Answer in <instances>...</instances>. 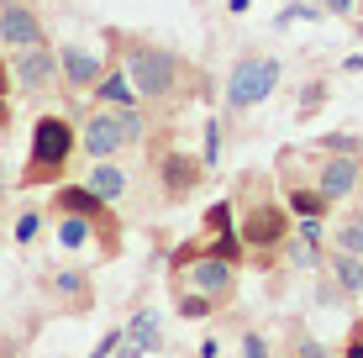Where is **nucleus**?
Wrapping results in <instances>:
<instances>
[{
  "instance_id": "nucleus-1",
  "label": "nucleus",
  "mask_w": 363,
  "mask_h": 358,
  "mask_svg": "<svg viewBox=\"0 0 363 358\" xmlns=\"http://www.w3.org/2000/svg\"><path fill=\"white\" fill-rule=\"evenodd\" d=\"M106 43H111V58L127 69L132 90L143 95L147 106H179L184 95H211V84L200 79V69L190 58L164 47V43H153V37H132V32L111 27Z\"/></svg>"
},
{
  "instance_id": "nucleus-2",
  "label": "nucleus",
  "mask_w": 363,
  "mask_h": 358,
  "mask_svg": "<svg viewBox=\"0 0 363 358\" xmlns=\"http://www.w3.org/2000/svg\"><path fill=\"white\" fill-rule=\"evenodd\" d=\"M79 153V127L58 111L32 121V142H27V169H21V190H37V184H58L69 169V158Z\"/></svg>"
},
{
  "instance_id": "nucleus-3",
  "label": "nucleus",
  "mask_w": 363,
  "mask_h": 358,
  "mask_svg": "<svg viewBox=\"0 0 363 358\" xmlns=\"http://www.w3.org/2000/svg\"><path fill=\"white\" fill-rule=\"evenodd\" d=\"M147 111L143 106H90V116L79 121V153L100 164V158H121L127 147L147 138Z\"/></svg>"
},
{
  "instance_id": "nucleus-4",
  "label": "nucleus",
  "mask_w": 363,
  "mask_h": 358,
  "mask_svg": "<svg viewBox=\"0 0 363 358\" xmlns=\"http://www.w3.org/2000/svg\"><path fill=\"white\" fill-rule=\"evenodd\" d=\"M279 79H284V64L279 58H269V53H242L232 64L227 74V111L232 116H242V111H253V106H264L274 90H279Z\"/></svg>"
},
{
  "instance_id": "nucleus-5",
  "label": "nucleus",
  "mask_w": 363,
  "mask_h": 358,
  "mask_svg": "<svg viewBox=\"0 0 363 358\" xmlns=\"http://www.w3.org/2000/svg\"><path fill=\"white\" fill-rule=\"evenodd\" d=\"M11 79H16V95H27V101H43V95L64 90L58 84V47L53 43L16 47L11 53Z\"/></svg>"
},
{
  "instance_id": "nucleus-6",
  "label": "nucleus",
  "mask_w": 363,
  "mask_h": 358,
  "mask_svg": "<svg viewBox=\"0 0 363 358\" xmlns=\"http://www.w3.org/2000/svg\"><path fill=\"white\" fill-rule=\"evenodd\" d=\"M179 279H184V290L221 301V295L232 290V279H237V264L221 258V253H211V248H190V253H179Z\"/></svg>"
},
{
  "instance_id": "nucleus-7",
  "label": "nucleus",
  "mask_w": 363,
  "mask_h": 358,
  "mask_svg": "<svg viewBox=\"0 0 363 358\" xmlns=\"http://www.w3.org/2000/svg\"><path fill=\"white\" fill-rule=\"evenodd\" d=\"M237 237H242L247 248H279V242H290V206H279V201L247 206L242 232H237Z\"/></svg>"
},
{
  "instance_id": "nucleus-8",
  "label": "nucleus",
  "mask_w": 363,
  "mask_h": 358,
  "mask_svg": "<svg viewBox=\"0 0 363 358\" xmlns=\"http://www.w3.org/2000/svg\"><path fill=\"white\" fill-rule=\"evenodd\" d=\"M106 69H111V58H100V53H90V47H79V43L58 47V84H64L69 95H90Z\"/></svg>"
},
{
  "instance_id": "nucleus-9",
  "label": "nucleus",
  "mask_w": 363,
  "mask_h": 358,
  "mask_svg": "<svg viewBox=\"0 0 363 358\" xmlns=\"http://www.w3.org/2000/svg\"><path fill=\"white\" fill-rule=\"evenodd\" d=\"M32 43H48L43 32V11L32 0H16V6H0V47H32Z\"/></svg>"
},
{
  "instance_id": "nucleus-10",
  "label": "nucleus",
  "mask_w": 363,
  "mask_h": 358,
  "mask_svg": "<svg viewBox=\"0 0 363 358\" xmlns=\"http://www.w3.org/2000/svg\"><path fill=\"white\" fill-rule=\"evenodd\" d=\"M358 179H363V164L353 153H332V158H321V169H316V190L327 195V201H347V195L358 190Z\"/></svg>"
},
{
  "instance_id": "nucleus-11",
  "label": "nucleus",
  "mask_w": 363,
  "mask_h": 358,
  "mask_svg": "<svg viewBox=\"0 0 363 358\" xmlns=\"http://www.w3.org/2000/svg\"><path fill=\"white\" fill-rule=\"evenodd\" d=\"M158 179L169 195H190L206 179V158L200 153H158Z\"/></svg>"
},
{
  "instance_id": "nucleus-12",
  "label": "nucleus",
  "mask_w": 363,
  "mask_h": 358,
  "mask_svg": "<svg viewBox=\"0 0 363 358\" xmlns=\"http://www.w3.org/2000/svg\"><path fill=\"white\" fill-rule=\"evenodd\" d=\"M53 211L58 216H90V221H100V227H111V206L100 201V195L90 190V184H64V190L53 195Z\"/></svg>"
},
{
  "instance_id": "nucleus-13",
  "label": "nucleus",
  "mask_w": 363,
  "mask_h": 358,
  "mask_svg": "<svg viewBox=\"0 0 363 358\" xmlns=\"http://www.w3.org/2000/svg\"><path fill=\"white\" fill-rule=\"evenodd\" d=\"M84 184H90L106 206H121V201H127V190H132L127 169H121L116 158H100V164H90V179H84Z\"/></svg>"
},
{
  "instance_id": "nucleus-14",
  "label": "nucleus",
  "mask_w": 363,
  "mask_h": 358,
  "mask_svg": "<svg viewBox=\"0 0 363 358\" xmlns=\"http://www.w3.org/2000/svg\"><path fill=\"white\" fill-rule=\"evenodd\" d=\"M143 101V95L132 90V79H127V69L116 64V58H111V69L100 74V84L90 90V106H137Z\"/></svg>"
},
{
  "instance_id": "nucleus-15",
  "label": "nucleus",
  "mask_w": 363,
  "mask_h": 358,
  "mask_svg": "<svg viewBox=\"0 0 363 358\" xmlns=\"http://www.w3.org/2000/svg\"><path fill=\"white\" fill-rule=\"evenodd\" d=\"M48 290H53L69 311H84V306H90V274H79V269H58V274L48 279Z\"/></svg>"
},
{
  "instance_id": "nucleus-16",
  "label": "nucleus",
  "mask_w": 363,
  "mask_h": 358,
  "mask_svg": "<svg viewBox=\"0 0 363 358\" xmlns=\"http://www.w3.org/2000/svg\"><path fill=\"white\" fill-rule=\"evenodd\" d=\"M127 337H132V342H143L147 353H158V348H164V316H158L153 306H143V311H137L132 322H127Z\"/></svg>"
},
{
  "instance_id": "nucleus-17",
  "label": "nucleus",
  "mask_w": 363,
  "mask_h": 358,
  "mask_svg": "<svg viewBox=\"0 0 363 358\" xmlns=\"http://www.w3.org/2000/svg\"><path fill=\"white\" fill-rule=\"evenodd\" d=\"M95 237V221L90 216H58V248H69V253H79L84 248V242H90Z\"/></svg>"
},
{
  "instance_id": "nucleus-18",
  "label": "nucleus",
  "mask_w": 363,
  "mask_h": 358,
  "mask_svg": "<svg viewBox=\"0 0 363 358\" xmlns=\"http://www.w3.org/2000/svg\"><path fill=\"white\" fill-rule=\"evenodd\" d=\"M332 211V201H327V195H321V190H290V216H300V221H321V216H327Z\"/></svg>"
},
{
  "instance_id": "nucleus-19",
  "label": "nucleus",
  "mask_w": 363,
  "mask_h": 358,
  "mask_svg": "<svg viewBox=\"0 0 363 358\" xmlns=\"http://www.w3.org/2000/svg\"><path fill=\"white\" fill-rule=\"evenodd\" d=\"M332 274H337V285H342V290H363V258L337 248L332 253Z\"/></svg>"
},
{
  "instance_id": "nucleus-20",
  "label": "nucleus",
  "mask_w": 363,
  "mask_h": 358,
  "mask_svg": "<svg viewBox=\"0 0 363 358\" xmlns=\"http://www.w3.org/2000/svg\"><path fill=\"white\" fill-rule=\"evenodd\" d=\"M11 95H16V79H11V58H0V138L11 132L16 111H11Z\"/></svg>"
},
{
  "instance_id": "nucleus-21",
  "label": "nucleus",
  "mask_w": 363,
  "mask_h": 358,
  "mask_svg": "<svg viewBox=\"0 0 363 358\" xmlns=\"http://www.w3.org/2000/svg\"><path fill=\"white\" fill-rule=\"evenodd\" d=\"M200 158H206V169L221 164V121L206 116V142H200Z\"/></svg>"
},
{
  "instance_id": "nucleus-22",
  "label": "nucleus",
  "mask_w": 363,
  "mask_h": 358,
  "mask_svg": "<svg viewBox=\"0 0 363 358\" xmlns=\"http://www.w3.org/2000/svg\"><path fill=\"white\" fill-rule=\"evenodd\" d=\"M37 232H43V211H21V216H16V232H11V237H16L21 248H32Z\"/></svg>"
},
{
  "instance_id": "nucleus-23",
  "label": "nucleus",
  "mask_w": 363,
  "mask_h": 358,
  "mask_svg": "<svg viewBox=\"0 0 363 358\" xmlns=\"http://www.w3.org/2000/svg\"><path fill=\"white\" fill-rule=\"evenodd\" d=\"M337 248L363 258V221H342V232H337Z\"/></svg>"
},
{
  "instance_id": "nucleus-24",
  "label": "nucleus",
  "mask_w": 363,
  "mask_h": 358,
  "mask_svg": "<svg viewBox=\"0 0 363 358\" xmlns=\"http://www.w3.org/2000/svg\"><path fill=\"white\" fill-rule=\"evenodd\" d=\"M206 227L216 232V237H227V232H232V201H216V206H211V211H206Z\"/></svg>"
},
{
  "instance_id": "nucleus-25",
  "label": "nucleus",
  "mask_w": 363,
  "mask_h": 358,
  "mask_svg": "<svg viewBox=\"0 0 363 358\" xmlns=\"http://www.w3.org/2000/svg\"><path fill=\"white\" fill-rule=\"evenodd\" d=\"M211 306H216L211 295H195V290L179 295V311H184V316H211Z\"/></svg>"
},
{
  "instance_id": "nucleus-26",
  "label": "nucleus",
  "mask_w": 363,
  "mask_h": 358,
  "mask_svg": "<svg viewBox=\"0 0 363 358\" xmlns=\"http://www.w3.org/2000/svg\"><path fill=\"white\" fill-rule=\"evenodd\" d=\"M295 358H327V348H321L316 337H306V332H300V337H295Z\"/></svg>"
},
{
  "instance_id": "nucleus-27",
  "label": "nucleus",
  "mask_w": 363,
  "mask_h": 358,
  "mask_svg": "<svg viewBox=\"0 0 363 358\" xmlns=\"http://www.w3.org/2000/svg\"><path fill=\"white\" fill-rule=\"evenodd\" d=\"M116 342H121V327H116V332H106V337L95 342V353H90V358H116Z\"/></svg>"
},
{
  "instance_id": "nucleus-28",
  "label": "nucleus",
  "mask_w": 363,
  "mask_h": 358,
  "mask_svg": "<svg viewBox=\"0 0 363 358\" xmlns=\"http://www.w3.org/2000/svg\"><path fill=\"white\" fill-rule=\"evenodd\" d=\"M242 358H269V342L258 337V332H247L242 337Z\"/></svg>"
},
{
  "instance_id": "nucleus-29",
  "label": "nucleus",
  "mask_w": 363,
  "mask_h": 358,
  "mask_svg": "<svg viewBox=\"0 0 363 358\" xmlns=\"http://www.w3.org/2000/svg\"><path fill=\"white\" fill-rule=\"evenodd\" d=\"M116 358H147V348H143V342H132V337H127V327H121V342H116Z\"/></svg>"
},
{
  "instance_id": "nucleus-30",
  "label": "nucleus",
  "mask_w": 363,
  "mask_h": 358,
  "mask_svg": "<svg viewBox=\"0 0 363 358\" xmlns=\"http://www.w3.org/2000/svg\"><path fill=\"white\" fill-rule=\"evenodd\" d=\"M327 11H337V16H347V11H353V0H327Z\"/></svg>"
},
{
  "instance_id": "nucleus-31",
  "label": "nucleus",
  "mask_w": 363,
  "mask_h": 358,
  "mask_svg": "<svg viewBox=\"0 0 363 358\" xmlns=\"http://www.w3.org/2000/svg\"><path fill=\"white\" fill-rule=\"evenodd\" d=\"M342 358H363V337H353V342H347V353Z\"/></svg>"
},
{
  "instance_id": "nucleus-32",
  "label": "nucleus",
  "mask_w": 363,
  "mask_h": 358,
  "mask_svg": "<svg viewBox=\"0 0 363 358\" xmlns=\"http://www.w3.org/2000/svg\"><path fill=\"white\" fill-rule=\"evenodd\" d=\"M11 195V179H6V164H0V201Z\"/></svg>"
},
{
  "instance_id": "nucleus-33",
  "label": "nucleus",
  "mask_w": 363,
  "mask_h": 358,
  "mask_svg": "<svg viewBox=\"0 0 363 358\" xmlns=\"http://www.w3.org/2000/svg\"><path fill=\"white\" fill-rule=\"evenodd\" d=\"M0 6H16V0H0Z\"/></svg>"
}]
</instances>
